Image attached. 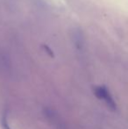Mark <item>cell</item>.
Segmentation results:
<instances>
[{
  "mask_svg": "<svg viewBox=\"0 0 128 129\" xmlns=\"http://www.w3.org/2000/svg\"><path fill=\"white\" fill-rule=\"evenodd\" d=\"M93 92L98 99L104 101L108 108L111 111H116L117 105L115 100L113 99L112 96L110 93V90L105 85H98L93 88Z\"/></svg>",
  "mask_w": 128,
  "mask_h": 129,
  "instance_id": "obj_1",
  "label": "cell"
},
{
  "mask_svg": "<svg viewBox=\"0 0 128 129\" xmlns=\"http://www.w3.org/2000/svg\"><path fill=\"white\" fill-rule=\"evenodd\" d=\"M70 38L71 41L74 44L75 48L77 50H82L85 44V39H84V34L82 33V29L79 27H74L70 31Z\"/></svg>",
  "mask_w": 128,
  "mask_h": 129,
  "instance_id": "obj_2",
  "label": "cell"
},
{
  "mask_svg": "<svg viewBox=\"0 0 128 129\" xmlns=\"http://www.w3.org/2000/svg\"><path fill=\"white\" fill-rule=\"evenodd\" d=\"M1 126L3 129H12L8 123V114H7V112L5 111L2 114L1 117Z\"/></svg>",
  "mask_w": 128,
  "mask_h": 129,
  "instance_id": "obj_3",
  "label": "cell"
},
{
  "mask_svg": "<svg viewBox=\"0 0 128 129\" xmlns=\"http://www.w3.org/2000/svg\"><path fill=\"white\" fill-rule=\"evenodd\" d=\"M42 47H43V48H44V50H45V51H46V53L48 54V55H50V56H51V57H54V56H55V55H54V52L52 51L51 48H50L49 47H48V46H47V45H43Z\"/></svg>",
  "mask_w": 128,
  "mask_h": 129,
  "instance_id": "obj_4",
  "label": "cell"
},
{
  "mask_svg": "<svg viewBox=\"0 0 128 129\" xmlns=\"http://www.w3.org/2000/svg\"><path fill=\"white\" fill-rule=\"evenodd\" d=\"M33 2L39 7H43V6H45V5H46L45 0H33Z\"/></svg>",
  "mask_w": 128,
  "mask_h": 129,
  "instance_id": "obj_5",
  "label": "cell"
},
{
  "mask_svg": "<svg viewBox=\"0 0 128 129\" xmlns=\"http://www.w3.org/2000/svg\"><path fill=\"white\" fill-rule=\"evenodd\" d=\"M9 1L11 2V4H12V5H15V3L17 2V0H9Z\"/></svg>",
  "mask_w": 128,
  "mask_h": 129,
  "instance_id": "obj_6",
  "label": "cell"
}]
</instances>
